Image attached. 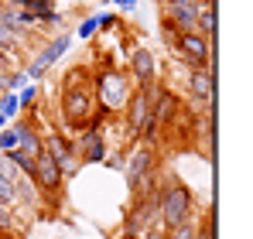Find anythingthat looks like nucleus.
Segmentation results:
<instances>
[{"instance_id": "nucleus-1", "label": "nucleus", "mask_w": 253, "mask_h": 239, "mask_svg": "<svg viewBox=\"0 0 253 239\" xmlns=\"http://www.w3.org/2000/svg\"><path fill=\"white\" fill-rule=\"evenodd\" d=\"M185 212H188V192L185 188H171L165 195V226L168 229L185 226Z\"/></svg>"}, {"instance_id": "nucleus-2", "label": "nucleus", "mask_w": 253, "mask_h": 239, "mask_svg": "<svg viewBox=\"0 0 253 239\" xmlns=\"http://www.w3.org/2000/svg\"><path fill=\"white\" fill-rule=\"evenodd\" d=\"M31 171L38 174V181H42L44 188H55V185H58V178H62V167H58V160L51 158L48 151H42V154L35 158V164H31Z\"/></svg>"}, {"instance_id": "nucleus-3", "label": "nucleus", "mask_w": 253, "mask_h": 239, "mask_svg": "<svg viewBox=\"0 0 253 239\" xmlns=\"http://www.w3.org/2000/svg\"><path fill=\"white\" fill-rule=\"evenodd\" d=\"M178 51L188 58V62H195V65H202L206 58H209V48H206V41L199 38V35H178Z\"/></svg>"}, {"instance_id": "nucleus-4", "label": "nucleus", "mask_w": 253, "mask_h": 239, "mask_svg": "<svg viewBox=\"0 0 253 239\" xmlns=\"http://www.w3.org/2000/svg\"><path fill=\"white\" fill-rule=\"evenodd\" d=\"M65 113H69L72 123H83V120L89 117V99H85L83 92H69V96H65Z\"/></svg>"}, {"instance_id": "nucleus-5", "label": "nucleus", "mask_w": 253, "mask_h": 239, "mask_svg": "<svg viewBox=\"0 0 253 239\" xmlns=\"http://www.w3.org/2000/svg\"><path fill=\"white\" fill-rule=\"evenodd\" d=\"M171 14H174V21L178 24H195V14H199V7L192 3V0H171Z\"/></svg>"}, {"instance_id": "nucleus-6", "label": "nucleus", "mask_w": 253, "mask_h": 239, "mask_svg": "<svg viewBox=\"0 0 253 239\" xmlns=\"http://www.w3.org/2000/svg\"><path fill=\"white\" fill-rule=\"evenodd\" d=\"M192 89H195L202 99H212V96H215V82H212L209 72H195V76H192Z\"/></svg>"}, {"instance_id": "nucleus-7", "label": "nucleus", "mask_w": 253, "mask_h": 239, "mask_svg": "<svg viewBox=\"0 0 253 239\" xmlns=\"http://www.w3.org/2000/svg\"><path fill=\"white\" fill-rule=\"evenodd\" d=\"M133 72H137L140 79H151L154 62H151V55H147V51H137V55H133Z\"/></svg>"}, {"instance_id": "nucleus-8", "label": "nucleus", "mask_w": 253, "mask_h": 239, "mask_svg": "<svg viewBox=\"0 0 253 239\" xmlns=\"http://www.w3.org/2000/svg\"><path fill=\"white\" fill-rule=\"evenodd\" d=\"M62 51H65V38H58V41H55V44H51V48H48V51L42 55V58H38V65H35V72H42L44 65H51V62H55V58H58Z\"/></svg>"}, {"instance_id": "nucleus-9", "label": "nucleus", "mask_w": 253, "mask_h": 239, "mask_svg": "<svg viewBox=\"0 0 253 239\" xmlns=\"http://www.w3.org/2000/svg\"><path fill=\"white\" fill-rule=\"evenodd\" d=\"M171 110H174V99H171L168 92H161V96H158V106H154V113H151V117H154V120H165V117H171Z\"/></svg>"}, {"instance_id": "nucleus-10", "label": "nucleus", "mask_w": 253, "mask_h": 239, "mask_svg": "<svg viewBox=\"0 0 253 239\" xmlns=\"http://www.w3.org/2000/svg\"><path fill=\"white\" fill-rule=\"evenodd\" d=\"M147 117H151V113H147V99L137 96V99H133V130H140V123H144Z\"/></svg>"}, {"instance_id": "nucleus-11", "label": "nucleus", "mask_w": 253, "mask_h": 239, "mask_svg": "<svg viewBox=\"0 0 253 239\" xmlns=\"http://www.w3.org/2000/svg\"><path fill=\"white\" fill-rule=\"evenodd\" d=\"M147 164H151V154H137L133 164H130V178H140V174L147 171Z\"/></svg>"}, {"instance_id": "nucleus-12", "label": "nucleus", "mask_w": 253, "mask_h": 239, "mask_svg": "<svg viewBox=\"0 0 253 239\" xmlns=\"http://www.w3.org/2000/svg\"><path fill=\"white\" fill-rule=\"evenodd\" d=\"M195 21L202 24V31H215V10H199Z\"/></svg>"}, {"instance_id": "nucleus-13", "label": "nucleus", "mask_w": 253, "mask_h": 239, "mask_svg": "<svg viewBox=\"0 0 253 239\" xmlns=\"http://www.w3.org/2000/svg\"><path fill=\"white\" fill-rule=\"evenodd\" d=\"M0 147H3V151H14V147H17V133H14V130L0 133Z\"/></svg>"}, {"instance_id": "nucleus-14", "label": "nucleus", "mask_w": 253, "mask_h": 239, "mask_svg": "<svg viewBox=\"0 0 253 239\" xmlns=\"http://www.w3.org/2000/svg\"><path fill=\"white\" fill-rule=\"evenodd\" d=\"M10 199H14V185L0 174V201H10Z\"/></svg>"}, {"instance_id": "nucleus-15", "label": "nucleus", "mask_w": 253, "mask_h": 239, "mask_svg": "<svg viewBox=\"0 0 253 239\" xmlns=\"http://www.w3.org/2000/svg\"><path fill=\"white\" fill-rule=\"evenodd\" d=\"M0 174H3L7 181L14 178V164H10V160H7V158H0Z\"/></svg>"}, {"instance_id": "nucleus-16", "label": "nucleus", "mask_w": 253, "mask_h": 239, "mask_svg": "<svg viewBox=\"0 0 253 239\" xmlns=\"http://www.w3.org/2000/svg\"><path fill=\"white\" fill-rule=\"evenodd\" d=\"M171 239H192V233L185 226H178V229H171Z\"/></svg>"}, {"instance_id": "nucleus-17", "label": "nucleus", "mask_w": 253, "mask_h": 239, "mask_svg": "<svg viewBox=\"0 0 253 239\" xmlns=\"http://www.w3.org/2000/svg\"><path fill=\"white\" fill-rule=\"evenodd\" d=\"M14 110H17V99H14V96H10V99H7V103H3V113H14Z\"/></svg>"}, {"instance_id": "nucleus-18", "label": "nucleus", "mask_w": 253, "mask_h": 239, "mask_svg": "<svg viewBox=\"0 0 253 239\" xmlns=\"http://www.w3.org/2000/svg\"><path fill=\"white\" fill-rule=\"evenodd\" d=\"M24 3H31V7H38V10L44 7V0H24Z\"/></svg>"}, {"instance_id": "nucleus-19", "label": "nucleus", "mask_w": 253, "mask_h": 239, "mask_svg": "<svg viewBox=\"0 0 253 239\" xmlns=\"http://www.w3.org/2000/svg\"><path fill=\"white\" fill-rule=\"evenodd\" d=\"M0 226H7V212L3 208H0Z\"/></svg>"}, {"instance_id": "nucleus-20", "label": "nucleus", "mask_w": 253, "mask_h": 239, "mask_svg": "<svg viewBox=\"0 0 253 239\" xmlns=\"http://www.w3.org/2000/svg\"><path fill=\"white\" fill-rule=\"evenodd\" d=\"M202 239H212V233H206V236H202Z\"/></svg>"}, {"instance_id": "nucleus-21", "label": "nucleus", "mask_w": 253, "mask_h": 239, "mask_svg": "<svg viewBox=\"0 0 253 239\" xmlns=\"http://www.w3.org/2000/svg\"><path fill=\"white\" fill-rule=\"evenodd\" d=\"M10 3H24V0H10Z\"/></svg>"}, {"instance_id": "nucleus-22", "label": "nucleus", "mask_w": 253, "mask_h": 239, "mask_svg": "<svg viewBox=\"0 0 253 239\" xmlns=\"http://www.w3.org/2000/svg\"><path fill=\"white\" fill-rule=\"evenodd\" d=\"M0 55H3V44H0Z\"/></svg>"}, {"instance_id": "nucleus-23", "label": "nucleus", "mask_w": 253, "mask_h": 239, "mask_svg": "<svg viewBox=\"0 0 253 239\" xmlns=\"http://www.w3.org/2000/svg\"><path fill=\"white\" fill-rule=\"evenodd\" d=\"M0 21H3V10H0Z\"/></svg>"}, {"instance_id": "nucleus-24", "label": "nucleus", "mask_w": 253, "mask_h": 239, "mask_svg": "<svg viewBox=\"0 0 253 239\" xmlns=\"http://www.w3.org/2000/svg\"><path fill=\"white\" fill-rule=\"evenodd\" d=\"M0 123H3V120H0Z\"/></svg>"}]
</instances>
